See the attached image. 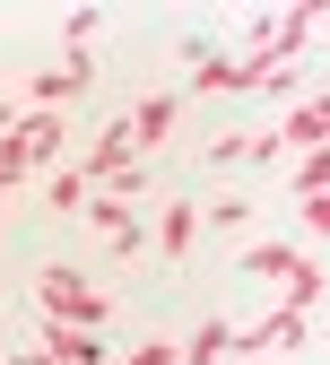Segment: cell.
I'll return each instance as SVG.
<instances>
[{
    "mask_svg": "<svg viewBox=\"0 0 330 365\" xmlns=\"http://www.w3.org/2000/svg\"><path fill=\"white\" fill-rule=\"evenodd\" d=\"M35 296H43V313H53V331H96V322H105V296L87 287L70 261H61V269H43V287H35Z\"/></svg>",
    "mask_w": 330,
    "mask_h": 365,
    "instance_id": "obj_1",
    "label": "cell"
},
{
    "mask_svg": "<svg viewBox=\"0 0 330 365\" xmlns=\"http://www.w3.org/2000/svg\"><path fill=\"white\" fill-rule=\"evenodd\" d=\"M304 331H313V313H304V304H269L261 322H252V339H234V348L261 365V356H278V348H304Z\"/></svg>",
    "mask_w": 330,
    "mask_h": 365,
    "instance_id": "obj_2",
    "label": "cell"
},
{
    "mask_svg": "<svg viewBox=\"0 0 330 365\" xmlns=\"http://www.w3.org/2000/svg\"><path fill=\"white\" fill-rule=\"evenodd\" d=\"M9 148L26 157V174H35L43 157H61V113H18V130H9Z\"/></svg>",
    "mask_w": 330,
    "mask_h": 365,
    "instance_id": "obj_3",
    "label": "cell"
},
{
    "mask_svg": "<svg viewBox=\"0 0 330 365\" xmlns=\"http://www.w3.org/2000/svg\"><path fill=\"white\" fill-rule=\"evenodd\" d=\"M87 78H96V61H87V53H70V70H43V78H35V113H53V105H70L78 87H87Z\"/></svg>",
    "mask_w": 330,
    "mask_h": 365,
    "instance_id": "obj_4",
    "label": "cell"
},
{
    "mask_svg": "<svg viewBox=\"0 0 330 365\" xmlns=\"http://www.w3.org/2000/svg\"><path fill=\"white\" fill-rule=\"evenodd\" d=\"M165 130H174V96H148V105L122 113V140H130V148H157Z\"/></svg>",
    "mask_w": 330,
    "mask_h": 365,
    "instance_id": "obj_5",
    "label": "cell"
},
{
    "mask_svg": "<svg viewBox=\"0 0 330 365\" xmlns=\"http://www.w3.org/2000/svg\"><path fill=\"white\" fill-rule=\"evenodd\" d=\"M43 365H105V348L87 331H43Z\"/></svg>",
    "mask_w": 330,
    "mask_h": 365,
    "instance_id": "obj_6",
    "label": "cell"
},
{
    "mask_svg": "<svg viewBox=\"0 0 330 365\" xmlns=\"http://www.w3.org/2000/svg\"><path fill=\"white\" fill-rule=\"evenodd\" d=\"M192 226H200V209H192V200H174V209H165V226H157V252H165V261H182V252H192Z\"/></svg>",
    "mask_w": 330,
    "mask_h": 365,
    "instance_id": "obj_7",
    "label": "cell"
},
{
    "mask_svg": "<svg viewBox=\"0 0 330 365\" xmlns=\"http://www.w3.org/2000/svg\"><path fill=\"white\" fill-rule=\"evenodd\" d=\"M321 130H330V105H304L287 130H278V148H304V157H321Z\"/></svg>",
    "mask_w": 330,
    "mask_h": 365,
    "instance_id": "obj_8",
    "label": "cell"
},
{
    "mask_svg": "<svg viewBox=\"0 0 330 365\" xmlns=\"http://www.w3.org/2000/svg\"><path fill=\"white\" fill-rule=\"evenodd\" d=\"M226 348H234V331H226V322H200V331H192V339H182L174 356H182V365H217Z\"/></svg>",
    "mask_w": 330,
    "mask_h": 365,
    "instance_id": "obj_9",
    "label": "cell"
},
{
    "mask_svg": "<svg viewBox=\"0 0 330 365\" xmlns=\"http://www.w3.org/2000/svg\"><path fill=\"white\" fill-rule=\"evenodd\" d=\"M43 200H53V209H87V174L78 165H53V174H43Z\"/></svg>",
    "mask_w": 330,
    "mask_h": 365,
    "instance_id": "obj_10",
    "label": "cell"
},
{
    "mask_svg": "<svg viewBox=\"0 0 330 365\" xmlns=\"http://www.w3.org/2000/svg\"><path fill=\"white\" fill-rule=\"evenodd\" d=\"M122 365H182V356H174V348H165V339H148V348H130V356H122Z\"/></svg>",
    "mask_w": 330,
    "mask_h": 365,
    "instance_id": "obj_11",
    "label": "cell"
},
{
    "mask_svg": "<svg viewBox=\"0 0 330 365\" xmlns=\"http://www.w3.org/2000/svg\"><path fill=\"white\" fill-rule=\"evenodd\" d=\"M9 365H43V348H26V356H9Z\"/></svg>",
    "mask_w": 330,
    "mask_h": 365,
    "instance_id": "obj_12",
    "label": "cell"
}]
</instances>
